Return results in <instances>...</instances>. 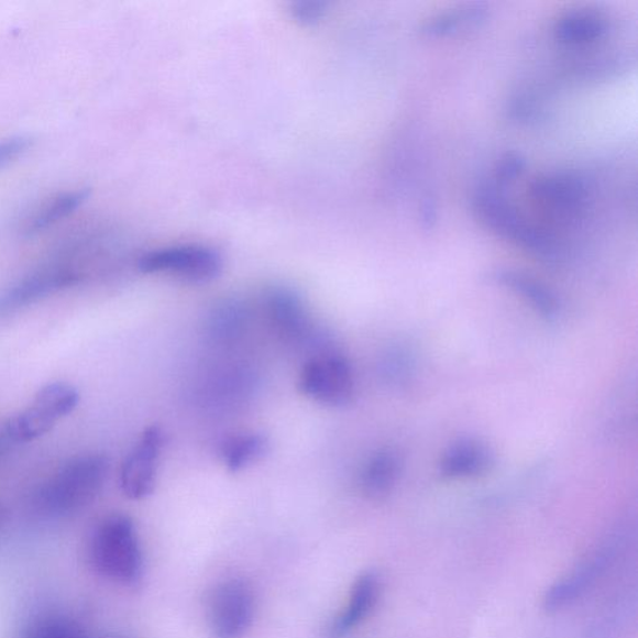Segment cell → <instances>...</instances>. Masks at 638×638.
Here are the masks:
<instances>
[{"instance_id": "6da1fadb", "label": "cell", "mask_w": 638, "mask_h": 638, "mask_svg": "<svg viewBox=\"0 0 638 638\" xmlns=\"http://www.w3.org/2000/svg\"><path fill=\"white\" fill-rule=\"evenodd\" d=\"M505 187L496 183L479 185L473 195L476 218L497 237L547 262H558L562 250L552 234L534 224L506 199Z\"/></svg>"}, {"instance_id": "7a4b0ae2", "label": "cell", "mask_w": 638, "mask_h": 638, "mask_svg": "<svg viewBox=\"0 0 638 638\" xmlns=\"http://www.w3.org/2000/svg\"><path fill=\"white\" fill-rule=\"evenodd\" d=\"M108 473L109 461L105 455L74 458L42 486L36 503L41 509L54 515L79 512L97 499Z\"/></svg>"}, {"instance_id": "3957f363", "label": "cell", "mask_w": 638, "mask_h": 638, "mask_svg": "<svg viewBox=\"0 0 638 638\" xmlns=\"http://www.w3.org/2000/svg\"><path fill=\"white\" fill-rule=\"evenodd\" d=\"M92 565L108 579L135 585L143 578L144 558L133 520L123 514L109 516L91 540Z\"/></svg>"}, {"instance_id": "277c9868", "label": "cell", "mask_w": 638, "mask_h": 638, "mask_svg": "<svg viewBox=\"0 0 638 638\" xmlns=\"http://www.w3.org/2000/svg\"><path fill=\"white\" fill-rule=\"evenodd\" d=\"M628 542L630 534L625 529L609 534L602 546L548 590L543 598L547 612H562L590 594L625 557Z\"/></svg>"}, {"instance_id": "5b68a950", "label": "cell", "mask_w": 638, "mask_h": 638, "mask_svg": "<svg viewBox=\"0 0 638 638\" xmlns=\"http://www.w3.org/2000/svg\"><path fill=\"white\" fill-rule=\"evenodd\" d=\"M138 267L143 274L167 275L191 284H208L221 275L220 252L200 245L164 248L145 253Z\"/></svg>"}, {"instance_id": "8992f818", "label": "cell", "mask_w": 638, "mask_h": 638, "mask_svg": "<svg viewBox=\"0 0 638 638\" xmlns=\"http://www.w3.org/2000/svg\"><path fill=\"white\" fill-rule=\"evenodd\" d=\"M79 399L78 391L70 384H48L36 393L31 407L8 421V437L18 443L33 442L50 433L56 421L69 416Z\"/></svg>"}, {"instance_id": "52a82bcc", "label": "cell", "mask_w": 638, "mask_h": 638, "mask_svg": "<svg viewBox=\"0 0 638 638\" xmlns=\"http://www.w3.org/2000/svg\"><path fill=\"white\" fill-rule=\"evenodd\" d=\"M298 388L306 397L324 406L343 407L352 402L354 372L340 353H322L309 360L299 373Z\"/></svg>"}, {"instance_id": "ba28073f", "label": "cell", "mask_w": 638, "mask_h": 638, "mask_svg": "<svg viewBox=\"0 0 638 638\" xmlns=\"http://www.w3.org/2000/svg\"><path fill=\"white\" fill-rule=\"evenodd\" d=\"M208 608L213 638H243L255 618V594L246 580H223L212 588Z\"/></svg>"}, {"instance_id": "9c48e42d", "label": "cell", "mask_w": 638, "mask_h": 638, "mask_svg": "<svg viewBox=\"0 0 638 638\" xmlns=\"http://www.w3.org/2000/svg\"><path fill=\"white\" fill-rule=\"evenodd\" d=\"M163 447V430L148 427L127 457L121 468L120 486L129 499L142 501L153 494Z\"/></svg>"}, {"instance_id": "30bf717a", "label": "cell", "mask_w": 638, "mask_h": 638, "mask_svg": "<svg viewBox=\"0 0 638 638\" xmlns=\"http://www.w3.org/2000/svg\"><path fill=\"white\" fill-rule=\"evenodd\" d=\"M531 195L562 218L580 219L588 204L587 184L575 173L541 175L531 185Z\"/></svg>"}, {"instance_id": "8fae6325", "label": "cell", "mask_w": 638, "mask_h": 638, "mask_svg": "<svg viewBox=\"0 0 638 638\" xmlns=\"http://www.w3.org/2000/svg\"><path fill=\"white\" fill-rule=\"evenodd\" d=\"M265 308L272 326L286 338V340L299 344H311L316 331L311 317L295 289L286 286H275L265 295Z\"/></svg>"}, {"instance_id": "7c38bea8", "label": "cell", "mask_w": 638, "mask_h": 638, "mask_svg": "<svg viewBox=\"0 0 638 638\" xmlns=\"http://www.w3.org/2000/svg\"><path fill=\"white\" fill-rule=\"evenodd\" d=\"M79 280L72 270L53 268L32 275L0 296V316L31 305L56 290L70 287Z\"/></svg>"}, {"instance_id": "4fadbf2b", "label": "cell", "mask_w": 638, "mask_h": 638, "mask_svg": "<svg viewBox=\"0 0 638 638\" xmlns=\"http://www.w3.org/2000/svg\"><path fill=\"white\" fill-rule=\"evenodd\" d=\"M492 449L481 440L465 438L450 446L440 461V474L447 479H473L491 471Z\"/></svg>"}, {"instance_id": "5bb4252c", "label": "cell", "mask_w": 638, "mask_h": 638, "mask_svg": "<svg viewBox=\"0 0 638 638\" xmlns=\"http://www.w3.org/2000/svg\"><path fill=\"white\" fill-rule=\"evenodd\" d=\"M381 583L374 571L364 572L351 588L349 603L331 627V638H342L362 624L378 602Z\"/></svg>"}, {"instance_id": "9a60e30c", "label": "cell", "mask_w": 638, "mask_h": 638, "mask_svg": "<svg viewBox=\"0 0 638 638\" xmlns=\"http://www.w3.org/2000/svg\"><path fill=\"white\" fill-rule=\"evenodd\" d=\"M493 279L496 284L520 296L535 312L547 321L553 322L559 318L561 308L558 297L538 279L513 270H497L493 274Z\"/></svg>"}, {"instance_id": "2e32d148", "label": "cell", "mask_w": 638, "mask_h": 638, "mask_svg": "<svg viewBox=\"0 0 638 638\" xmlns=\"http://www.w3.org/2000/svg\"><path fill=\"white\" fill-rule=\"evenodd\" d=\"M608 19L595 11H572L562 14L553 24L557 41L569 45H584L604 40L609 32Z\"/></svg>"}, {"instance_id": "e0dca14e", "label": "cell", "mask_w": 638, "mask_h": 638, "mask_svg": "<svg viewBox=\"0 0 638 638\" xmlns=\"http://www.w3.org/2000/svg\"><path fill=\"white\" fill-rule=\"evenodd\" d=\"M637 616L636 587L624 591L587 627L583 638H625Z\"/></svg>"}, {"instance_id": "ac0fdd59", "label": "cell", "mask_w": 638, "mask_h": 638, "mask_svg": "<svg viewBox=\"0 0 638 638\" xmlns=\"http://www.w3.org/2000/svg\"><path fill=\"white\" fill-rule=\"evenodd\" d=\"M400 474L399 455L392 449H382L365 463L360 483L365 496L380 501L388 496Z\"/></svg>"}, {"instance_id": "d6986e66", "label": "cell", "mask_w": 638, "mask_h": 638, "mask_svg": "<svg viewBox=\"0 0 638 638\" xmlns=\"http://www.w3.org/2000/svg\"><path fill=\"white\" fill-rule=\"evenodd\" d=\"M268 440L265 436L246 433L230 437L221 446L222 462L232 473H238L257 463L268 452Z\"/></svg>"}, {"instance_id": "ffe728a7", "label": "cell", "mask_w": 638, "mask_h": 638, "mask_svg": "<svg viewBox=\"0 0 638 638\" xmlns=\"http://www.w3.org/2000/svg\"><path fill=\"white\" fill-rule=\"evenodd\" d=\"M249 311L237 298L223 299L215 306L208 321V332L218 342H230L245 331Z\"/></svg>"}, {"instance_id": "44dd1931", "label": "cell", "mask_w": 638, "mask_h": 638, "mask_svg": "<svg viewBox=\"0 0 638 638\" xmlns=\"http://www.w3.org/2000/svg\"><path fill=\"white\" fill-rule=\"evenodd\" d=\"M89 190L80 189L56 196L53 201L43 206L34 218L26 224V234H36L54 227V224L67 219L89 199Z\"/></svg>"}, {"instance_id": "7402d4cb", "label": "cell", "mask_w": 638, "mask_h": 638, "mask_svg": "<svg viewBox=\"0 0 638 638\" xmlns=\"http://www.w3.org/2000/svg\"><path fill=\"white\" fill-rule=\"evenodd\" d=\"M486 14V8L482 4L468 6L431 18L430 21L421 25L420 32L430 37L450 35L468 25L481 23Z\"/></svg>"}, {"instance_id": "603a6c76", "label": "cell", "mask_w": 638, "mask_h": 638, "mask_svg": "<svg viewBox=\"0 0 638 638\" xmlns=\"http://www.w3.org/2000/svg\"><path fill=\"white\" fill-rule=\"evenodd\" d=\"M327 12V3L318 0H299L290 6V14L295 21L305 26L321 22Z\"/></svg>"}, {"instance_id": "cb8c5ba5", "label": "cell", "mask_w": 638, "mask_h": 638, "mask_svg": "<svg viewBox=\"0 0 638 638\" xmlns=\"http://www.w3.org/2000/svg\"><path fill=\"white\" fill-rule=\"evenodd\" d=\"M33 140L25 135H15L0 142V172L16 162L31 148Z\"/></svg>"}, {"instance_id": "d4e9b609", "label": "cell", "mask_w": 638, "mask_h": 638, "mask_svg": "<svg viewBox=\"0 0 638 638\" xmlns=\"http://www.w3.org/2000/svg\"><path fill=\"white\" fill-rule=\"evenodd\" d=\"M525 167H527V160L522 155L518 153L505 154L496 167V184L505 187L506 184L514 182L516 177L520 176Z\"/></svg>"}, {"instance_id": "484cf974", "label": "cell", "mask_w": 638, "mask_h": 638, "mask_svg": "<svg viewBox=\"0 0 638 638\" xmlns=\"http://www.w3.org/2000/svg\"><path fill=\"white\" fill-rule=\"evenodd\" d=\"M34 638H82L77 630L69 624L51 623L44 625Z\"/></svg>"}]
</instances>
